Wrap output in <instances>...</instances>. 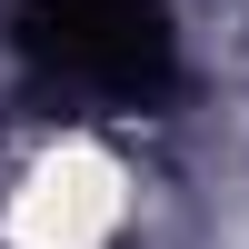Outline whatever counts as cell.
I'll return each instance as SVG.
<instances>
[{"mask_svg":"<svg viewBox=\"0 0 249 249\" xmlns=\"http://www.w3.org/2000/svg\"><path fill=\"white\" fill-rule=\"evenodd\" d=\"M110 219H120V170L90 160V150H60V160H40V179L20 190L10 239L20 249H100Z\"/></svg>","mask_w":249,"mask_h":249,"instance_id":"obj_1","label":"cell"}]
</instances>
